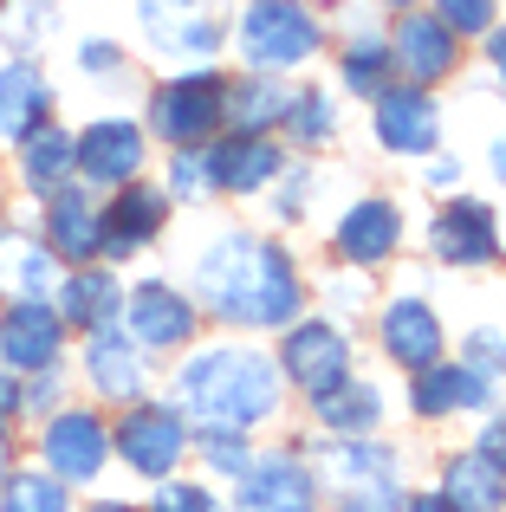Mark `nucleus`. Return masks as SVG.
Masks as SVG:
<instances>
[{
    "label": "nucleus",
    "instance_id": "f257e3e1",
    "mask_svg": "<svg viewBox=\"0 0 506 512\" xmlns=\"http://www.w3.org/2000/svg\"><path fill=\"white\" fill-rule=\"evenodd\" d=\"M279 402H286V376L253 344L195 350L176 370V389H169V409L182 422H195L202 435H247V428L273 422Z\"/></svg>",
    "mask_w": 506,
    "mask_h": 512
},
{
    "label": "nucleus",
    "instance_id": "f03ea898",
    "mask_svg": "<svg viewBox=\"0 0 506 512\" xmlns=\"http://www.w3.org/2000/svg\"><path fill=\"white\" fill-rule=\"evenodd\" d=\"M195 286H202L208 312H215L221 325H241V331L292 325L299 305H305L292 260L279 247L247 240V234H221L215 247L202 253V266H195Z\"/></svg>",
    "mask_w": 506,
    "mask_h": 512
},
{
    "label": "nucleus",
    "instance_id": "7ed1b4c3",
    "mask_svg": "<svg viewBox=\"0 0 506 512\" xmlns=\"http://www.w3.org/2000/svg\"><path fill=\"white\" fill-rule=\"evenodd\" d=\"M318 480L338 500V512H403V474H396L390 448H370V441L344 435L318 448Z\"/></svg>",
    "mask_w": 506,
    "mask_h": 512
},
{
    "label": "nucleus",
    "instance_id": "20e7f679",
    "mask_svg": "<svg viewBox=\"0 0 506 512\" xmlns=\"http://www.w3.org/2000/svg\"><path fill=\"white\" fill-rule=\"evenodd\" d=\"M318 13L305 0H247L241 13V52L260 72H286V65L318 52Z\"/></svg>",
    "mask_w": 506,
    "mask_h": 512
},
{
    "label": "nucleus",
    "instance_id": "39448f33",
    "mask_svg": "<svg viewBox=\"0 0 506 512\" xmlns=\"http://www.w3.org/2000/svg\"><path fill=\"white\" fill-rule=\"evenodd\" d=\"M221 117H228V85H221L215 72L169 78V85L156 91V104H150V124H156V137H163L169 150H202V143L221 130Z\"/></svg>",
    "mask_w": 506,
    "mask_h": 512
},
{
    "label": "nucleus",
    "instance_id": "423d86ee",
    "mask_svg": "<svg viewBox=\"0 0 506 512\" xmlns=\"http://www.w3.org/2000/svg\"><path fill=\"white\" fill-rule=\"evenodd\" d=\"M111 448L124 454V467H137L143 480H169L176 461L189 454V422H182L169 402H130L117 435H111Z\"/></svg>",
    "mask_w": 506,
    "mask_h": 512
},
{
    "label": "nucleus",
    "instance_id": "0eeeda50",
    "mask_svg": "<svg viewBox=\"0 0 506 512\" xmlns=\"http://www.w3.org/2000/svg\"><path fill=\"white\" fill-rule=\"evenodd\" d=\"M39 454H46V474L59 480V487L98 480L104 461H111V428H104L91 409H59V415H46Z\"/></svg>",
    "mask_w": 506,
    "mask_h": 512
},
{
    "label": "nucleus",
    "instance_id": "6e6552de",
    "mask_svg": "<svg viewBox=\"0 0 506 512\" xmlns=\"http://www.w3.org/2000/svg\"><path fill=\"white\" fill-rule=\"evenodd\" d=\"M279 376L305 389V396H331L338 383H351V350H344V331L312 318V325H292L286 331V350H279Z\"/></svg>",
    "mask_w": 506,
    "mask_h": 512
},
{
    "label": "nucleus",
    "instance_id": "1a4fd4ad",
    "mask_svg": "<svg viewBox=\"0 0 506 512\" xmlns=\"http://www.w3.org/2000/svg\"><path fill=\"white\" fill-rule=\"evenodd\" d=\"M59 350H65V318L52 305H7L0 312V370L13 376L59 370Z\"/></svg>",
    "mask_w": 506,
    "mask_h": 512
},
{
    "label": "nucleus",
    "instance_id": "9d476101",
    "mask_svg": "<svg viewBox=\"0 0 506 512\" xmlns=\"http://www.w3.org/2000/svg\"><path fill=\"white\" fill-rule=\"evenodd\" d=\"M234 512H318V480L292 454H266L241 474Z\"/></svg>",
    "mask_w": 506,
    "mask_h": 512
},
{
    "label": "nucleus",
    "instance_id": "9b49d317",
    "mask_svg": "<svg viewBox=\"0 0 506 512\" xmlns=\"http://www.w3.org/2000/svg\"><path fill=\"white\" fill-rule=\"evenodd\" d=\"M377 137H383V150H396V156H429L435 137H442L435 98L422 85H383V98H377Z\"/></svg>",
    "mask_w": 506,
    "mask_h": 512
},
{
    "label": "nucleus",
    "instance_id": "f8f14e48",
    "mask_svg": "<svg viewBox=\"0 0 506 512\" xmlns=\"http://www.w3.org/2000/svg\"><path fill=\"white\" fill-rule=\"evenodd\" d=\"M78 169H85V182H98V188H130L143 175V130L124 124V117L91 124L85 137H78Z\"/></svg>",
    "mask_w": 506,
    "mask_h": 512
},
{
    "label": "nucleus",
    "instance_id": "ddd939ff",
    "mask_svg": "<svg viewBox=\"0 0 506 512\" xmlns=\"http://www.w3.org/2000/svg\"><path fill=\"white\" fill-rule=\"evenodd\" d=\"M429 240H435V260H448V266H487L500 253V221H494V208L461 195L435 214Z\"/></svg>",
    "mask_w": 506,
    "mask_h": 512
},
{
    "label": "nucleus",
    "instance_id": "4468645a",
    "mask_svg": "<svg viewBox=\"0 0 506 512\" xmlns=\"http://www.w3.org/2000/svg\"><path fill=\"white\" fill-rule=\"evenodd\" d=\"M163 214H169L163 188H124V195L98 214V253H104V260H130L137 247H150V240H156Z\"/></svg>",
    "mask_w": 506,
    "mask_h": 512
},
{
    "label": "nucleus",
    "instance_id": "2eb2a0df",
    "mask_svg": "<svg viewBox=\"0 0 506 512\" xmlns=\"http://www.w3.org/2000/svg\"><path fill=\"white\" fill-rule=\"evenodd\" d=\"M124 305H130V338L143 350H182L195 338V305L182 299L176 286H163V279H156V286H137Z\"/></svg>",
    "mask_w": 506,
    "mask_h": 512
},
{
    "label": "nucleus",
    "instance_id": "dca6fc26",
    "mask_svg": "<svg viewBox=\"0 0 506 512\" xmlns=\"http://www.w3.org/2000/svg\"><path fill=\"white\" fill-rule=\"evenodd\" d=\"M59 260H52L46 240H26V234H0V292L13 305H52L59 292Z\"/></svg>",
    "mask_w": 506,
    "mask_h": 512
},
{
    "label": "nucleus",
    "instance_id": "f3484780",
    "mask_svg": "<svg viewBox=\"0 0 506 512\" xmlns=\"http://www.w3.org/2000/svg\"><path fill=\"white\" fill-rule=\"evenodd\" d=\"M383 350H390L403 370L442 363V318L429 312V299H390L383 305Z\"/></svg>",
    "mask_w": 506,
    "mask_h": 512
},
{
    "label": "nucleus",
    "instance_id": "a211bd4d",
    "mask_svg": "<svg viewBox=\"0 0 506 512\" xmlns=\"http://www.w3.org/2000/svg\"><path fill=\"white\" fill-rule=\"evenodd\" d=\"M202 169H208V188H221V195H253V188H266L279 175V143L228 137L202 156Z\"/></svg>",
    "mask_w": 506,
    "mask_h": 512
},
{
    "label": "nucleus",
    "instance_id": "6ab92c4d",
    "mask_svg": "<svg viewBox=\"0 0 506 512\" xmlns=\"http://www.w3.org/2000/svg\"><path fill=\"white\" fill-rule=\"evenodd\" d=\"M46 111H52V91H46V78H39L26 59L0 65V143L13 150V143L39 137V130H46Z\"/></svg>",
    "mask_w": 506,
    "mask_h": 512
},
{
    "label": "nucleus",
    "instance_id": "aec40b11",
    "mask_svg": "<svg viewBox=\"0 0 506 512\" xmlns=\"http://www.w3.org/2000/svg\"><path fill=\"white\" fill-rule=\"evenodd\" d=\"M85 370H91V389H98L104 402H137V396H143V383H150V370H143V350L130 344V338H117L111 325L91 331Z\"/></svg>",
    "mask_w": 506,
    "mask_h": 512
},
{
    "label": "nucleus",
    "instance_id": "412c9836",
    "mask_svg": "<svg viewBox=\"0 0 506 512\" xmlns=\"http://www.w3.org/2000/svg\"><path fill=\"white\" fill-rule=\"evenodd\" d=\"M117 305H124V292H117V279L98 273V266H78V273H65L59 292H52V312H59L65 325H78V331L117 325Z\"/></svg>",
    "mask_w": 506,
    "mask_h": 512
},
{
    "label": "nucleus",
    "instance_id": "4be33fe9",
    "mask_svg": "<svg viewBox=\"0 0 506 512\" xmlns=\"http://www.w3.org/2000/svg\"><path fill=\"white\" fill-rule=\"evenodd\" d=\"M487 402H494V376L468 370V363L416 370V415H455V409H487Z\"/></svg>",
    "mask_w": 506,
    "mask_h": 512
},
{
    "label": "nucleus",
    "instance_id": "5701e85b",
    "mask_svg": "<svg viewBox=\"0 0 506 512\" xmlns=\"http://www.w3.org/2000/svg\"><path fill=\"white\" fill-rule=\"evenodd\" d=\"M396 240H403V214L390 201H357L338 221V253L351 266H383L396 253Z\"/></svg>",
    "mask_w": 506,
    "mask_h": 512
},
{
    "label": "nucleus",
    "instance_id": "b1692460",
    "mask_svg": "<svg viewBox=\"0 0 506 512\" xmlns=\"http://www.w3.org/2000/svg\"><path fill=\"white\" fill-rule=\"evenodd\" d=\"M143 26L156 33L163 52H215L221 46L215 13H202L195 0H143Z\"/></svg>",
    "mask_w": 506,
    "mask_h": 512
},
{
    "label": "nucleus",
    "instance_id": "393cba45",
    "mask_svg": "<svg viewBox=\"0 0 506 512\" xmlns=\"http://www.w3.org/2000/svg\"><path fill=\"white\" fill-rule=\"evenodd\" d=\"M46 247H52V260H78V266L98 253V208H91V195L59 188L46 201Z\"/></svg>",
    "mask_w": 506,
    "mask_h": 512
},
{
    "label": "nucleus",
    "instance_id": "a878e982",
    "mask_svg": "<svg viewBox=\"0 0 506 512\" xmlns=\"http://www.w3.org/2000/svg\"><path fill=\"white\" fill-rule=\"evenodd\" d=\"M442 500L455 506V512H506V474L487 461L481 448H468V454H455V461H448Z\"/></svg>",
    "mask_w": 506,
    "mask_h": 512
},
{
    "label": "nucleus",
    "instance_id": "bb28decb",
    "mask_svg": "<svg viewBox=\"0 0 506 512\" xmlns=\"http://www.w3.org/2000/svg\"><path fill=\"white\" fill-rule=\"evenodd\" d=\"M396 59H403L409 78H448L455 72V33H448L442 20H429V13H409L403 26H396Z\"/></svg>",
    "mask_w": 506,
    "mask_h": 512
},
{
    "label": "nucleus",
    "instance_id": "cd10ccee",
    "mask_svg": "<svg viewBox=\"0 0 506 512\" xmlns=\"http://www.w3.org/2000/svg\"><path fill=\"white\" fill-rule=\"evenodd\" d=\"M72 169H78V137H65V130H39V137L20 143V182L33 188V195L52 201Z\"/></svg>",
    "mask_w": 506,
    "mask_h": 512
},
{
    "label": "nucleus",
    "instance_id": "c85d7f7f",
    "mask_svg": "<svg viewBox=\"0 0 506 512\" xmlns=\"http://www.w3.org/2000/svg\"><path fill=\"white\" fill-rule=\"evenodd\" d=\"M286 111H292V91L286 85H266V78L228 85V117L241 124V137H260V130L286 124Z\"/></svg>",
    "mask_w": 506,
    "mask_h": 512
},
{
    "label": "nucleus",
    "instance_id": "c756f323",
    "mask_svg": "<svg viewBox=\"0 0 506 512\" xmlns=\"http://www.w3.org/2000/svg\"><path fill=\"white\" fill-rule=\"evenodd\" d=\"M312 409H318V422H325L331 435H364V428L383 422V396L370 383H338L331 396H318Z\"/></svg>",
    "mask_w": 506,
    "mask_h": 512
},
{
    "label": "nucleus",
    "instance_id": "7c9ffc66",
    "mask_svg": "<svg viewBox=\"0 0 506 512\" xmlns=\"http://www.w3.org/2000/svg\"><path fill=\"white\" fill-rule=\"evenodd\" d=\"M0 512H72V500H65V487L52 474H20L13 467L0 480Z\"/></svg>",
    "mask_w": 506,
    "mask_h": 512
},
{
    "label": "nucleus",
    "instance_id": "2f4dec72",
    "mask_svg": "<svg viewBox=\"0 0 506 512\" xmlns=\"http://www.w3.org/2000/svg\"><path fill=\"white\" fill-rule=\"evenodd\" d=\"M286 124H292V143H325L338 130V111L325 104V91H292Z\"/></svg>",
    "mask_w": 506,
    "mask_h": 512
},
{
    "label": "nucleus",
    "instance_id": "473e14b6",
    "mask_svg": "<svg viewBox=\"0 0 506 512\" xmlns=\"http://www.w3.org/2000/svg\"><path fill=\"white\" fill-rule=\"evenodd\" d=\"M383 72H390V46H377V39H357V46L344 52V85L364 91V98L383 91Z\"/></svg>",
    "mask_w": 506,
    "mask_h": 512
},
{
    "label": "nucleus",
    "instance_id": "72a5a7b5",
    "mask_svg": "<svg viewBox=\"0 0 506 512\" xmlns=\"http://www.w3.org/2000/svg\"><path fill=\"white\" fill-rule=\"evenodd\" d=\"M150 512H221V500L208 487H189V480H163L156 500H150Z\"/></svg>",
    "mask_w": 506,
    "mask_h": 512
},
{
    "label": "nucleus",
    "instance_id": "f704fd0d",
    "mask_svg": "<svg viewBox=\"0 0 506 512\" xmlns=\"http://www.w3.org/2000/svg\"><path fill=\"white\" fill-rule=\"evenodd\" d=\"M247 454H253V448H247L241 435H202V461L215 467V474H228V480H241L247 467H253Z\"/></svg>",
    "mask_w": 506,
    "mask_h": 512
},
{
    "label": "nucleus",
    "instance_id": "c9c22d12",
    "mask_svg": "<svg viewBox=\"0 0 506 512\" xmlns=\"http://www.w3.org/2000/svg\"><path fill=\"white\" fill-rule=\"evenodd\" d=\"M435 20L448 26V33H487L494 26V0H435Z\"/></svg>",
    "mask_w": 506,
    "mask_h": 512
},
{
    "label": "nucleus",
    "instance_id": "e433bc0d",
    "mask_svg": "<svg viewBox=\"0 0 506 512\" xmlns=\"http://www.w3.org/2000/svg\"><path fill=\"white\" fill-rule=\"evenodd\" d=\"M169 182H176V195H182V201H195V195L208 188L202 156H195V150H176V163H169Z\"/></svg>",
    "mask_w": 506,
    "mask_h": 512
},
{
    "label": "nucleus",
    "instance_id": "4c0bfd02",
    "mask_svg": "<svg viewBox=\"0 0 506 512\" xmlns=\"http://www.w3.org/2000/svg\"><path fill=\"white\" fill-rule=\"evenodd\" d=\"M468 370H481V376H500V344L487 338V331H474V338H468Z\"/></svg>",
    "mask_w": 506,
    "mask_h": 512
},
{
    "label": "nucleus",
    "instance_id": "58836bf2",
    "mask_svg": "<svg viewBox=\"0 0 506 512\" xmlns=\"http://www.w3.org/2000/svg\"><path fill=\"white\" fill-rule=\"evenodd\" d=\"M13 415H20V376H13V370H0V422L13 428Z\"/></svg>",
    "mask_w": 506,
    "mask_h": 512
},
{
    "label": "nucleus",
    "instance_id": "ea45409f",
    "mask_svg": "<svg viewBox=\"0 0 506 512\" xmlns=\"http://www.w3.org/2000/svg\"><path fill=\"white\" fill-rule=\"evenodd\" d=\"M78 59H85V72H111V65H124V59H117V46H104V39H91Z\"/></svg>",
    "mask_w": 506,
    "mask_h": 512
},
{
    "label": "nucleus",
    "instance_id": "a19ab883",
    "mask_svg": "<svg viewBox=\"0 0 506 512\" xmlns=\"http://www.w3.org/2000/svg\"><path fill=\"white\" fill-rule=\"evenodd\" d=\"M481 454H487V461H494L500 474H506V422H494V428L481 435Z\"/></svg>",
    "mask_w": 506,
    "mask_h": 512
},
{
    "label": "nucleus",
    "instance_id": "79ce46f5",
    "mask_svg": "<svg viewBox=\"0 0 506 512\" xmlns=\"http://www.w3.org/2000/svg\"><path fill=\"white\" fill-rule=\"evenodd\" d=\"M455 175H461V169L448 163V156H442V163H429V182H435V188H448V182H455Z\"/></svg>",
    "mask_w": 506,
    "mask_h": 512
},
{
    "label": "nucleus",
    "instance_id": "37998d69",
    "mask_svg": "<svg viewBox=\"0 0 506 512\" xmlns=\"http://www.w3.org/2000/svg\"><path fill=\"white\" fill-rule=\"evenodd\" d=\"M7 461H13V428H7V422H0V480H7V474H13V467H7Z\"/></svg>",
    "mask_w": 506,
    "mask_h": 512
},
{
    "label": "nucleus",
    "instance_id": "c03bdc74",
    "mask_svg": "<svg viewBox=\"0 0 506 512\" xmlns=\"http://www.w3.org/2000/svg\"><path fill=\"white\" fill-rule=\"evenodd\" d=\"M403 512H455V506H448L442 493H435V500H403Z\"/></svg>",
    "mask_w": 506,
    "mask_h": 512
},
{
    "label": "nucleus",
    "instance_id": "a18cd8bd",
    "mask_svg": "<svg viewBox=\"0 0 506 512\" xmlns=\"http://www.w3.org/2000/svg\"><path fill=\"white\" fill-rule=\"evenodd\" d=\"M487 52H494V65H500V78H506V26H500L494 39H487Z\"/></svg>",
    "mask_w": 506,
    "mask_h": 512
},
{
    "label": "nucleus",
    "instance_id": "49530a36",
    "mask_svg": "<svg viewBox=\"0 0 506 512\" xmlns=\"http://www.w3.org/2000/svg\"><path fill=\"white\" fill-rule=\"evenodd\" d=\"M494 175H500V182H506V137L494 143Z\"/></svg>",
    "mask_w": 506,
    "mask_h": 512
},
{
    "label": "nucleus",
    "instance_id": "de8ad7c7",
    "mask_svg": "<svg viewBox=\"0 0 506 512\" xmlns=\"http://www.w3.org/2000/svg\"><path fill=\"white\" fill-rule=\"evenodd\" d=\"M91 512H137V506H124V500H104V506H91Z\"/></svg>",
    "mask_w": 506,
    "mask_h": 512
},
{
    "label": "nucleus",
    "instance_id": "09e8293b",
    "mask_svg": "<svg viewBox=\"0 0 506 512\" xmlns=\"http://www.w3.org/2000/svg\"><path fill=\"white\" fill-rule=\"evenodd\" d=\"M383 7H409V0H383Z\"/></svg>",
    "mask_w": 506,
    "mask_h": 512
}]
</instances>
